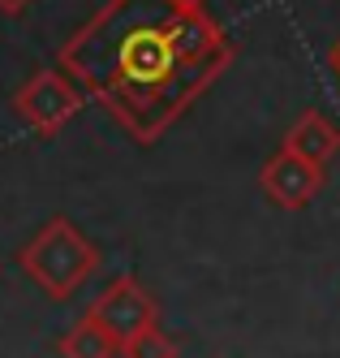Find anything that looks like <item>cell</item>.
<instances>
[{"label":"cell","mask_w":340,"mask_h":358,"mask_svg":"<svg viewBox=\"0 0 340 358\" xmlns=\"http://www.w3.org/2000/svg\"><path fill=\"white\" fill-rule=\"evenodd\" d=\"M82 99H87V91L57 65V69H35L31 78L13 91V113L22 117L26 130H35L39 138H57L65 125L82 113Z\"/></svg>","instance_id":"3"},{"label":"cell","mask_w":340,"mask_h":358,"mask_svg":"<svg viewBox=\"0 0 340 358\" xmlns=\"http://www.w3.org/2000/svg\"><path fill=\"white\" fill-rule=\"evenodd\" d=\"M121 358H177V345H172V337H164V328L155 324V328L142 332V337L129 341L121 350Z\"/></svg>","instance_id":"8"},{"label":"cell","mask_w":340,"mask_h":358,"mask_svg":"<svg viewBox=\"0 0 340 358\" xmlns=\"http://www.w3.org/2000/svg\"><path fill=\"white\" fill-rule=\"evenodd\" d=\"M181 5H194V9H202V5H207V0H181Z\"/></svg>","instance_id":"11"},{"label":"cell","mask_w":340,"mask_h":358,"mask_svg":"<svg viewBox=\"0 0 340 358\" xmlns=\"http://www.w3.org/2000/svg\"><path fill=\"white\" fill-rule=\"evenodd\" d=\"M237 48L181 0H108L57 52V65L121 130L151 147L216 87Z\"/></svg>","instance_id":"1"},{"label":"cell","mask_w":340,"mask_h":358,"mask_svg":"<svg viewBox=\"0 0 340 358\" xmlns=\"http://www.w3.org/2000/svg\"><path fill=\"white\" fill-rule=\"evenodd\" d=\"M35 0H0V13H9V17H22L26 9H31Z\"/></svg>","instance_id":"9"},{"label":"cell","mask_w":340,"mask_h":358,"mask_svg":"<svg viewBox=\"0 0 340 358\" xmlns=\"http://www.w3.org/2000/svg\"><path fill=\"white\" fill-rule=\"evenodd\" d=\"M87 315L125 350L134 337H142L147 328L160 324V306H155V298L147 294L142 280H134V276H117L112 285L91 302Z\"/></svg>","instance_id":"4"},{"label":"cell","mask_w":340,"mask_h":358,"mask_svg":"<svg viewBox=\"0 0 340 358\" xmlns=\"http://www.w3.org/2000/svg\"><path fill=\"white\" fill-rule=\"evenodd\" d=\"M57 350H61V358H117V354H121V345H117L91 315L77 320L65 337L57 341Z\"/></svg>","instance_id":"7"},{"label":"cell","mask_w":340,"mask_h":358,"mask_svg":"<svg viewBox=\"0 0 340 358\" xmlns=\"http://www.w3.org/2000/svg\"><path fill=\"white\" fill-rule=\"evenodd\" d=\"M332 69L340 73V39H336V48H332Z\"/></svg>","instance_id":"10"},{"label":"cell","mask_w":340,"mask_h":358,"mask_svg":"<svg viewBox=\"0 0 340 358\" xmlns=\"http://www.w3.org/2000/svg\"><path fill=\"white\" fill-rule=\"evenodd\" d=\"M17 264L52 302H65L69 294H77V285H87V276L99 268V246L69 216H52L39 234L17 250Z\"/></svg>","instance_id":"2"},{"label":"cell","mask_w":340,"mask_h":358,"mask_svg":"<svg viewBox=\"0 0 340 358\" xmlns=\"http://www.w3.org/2000/svg\"><path fill=\"white\" fill-rule=\"evenodd\" d=\"M258 186H263L267 203H276V208H284V212H302V208H310V203L323 194L327 164H315V160L297 156V151L280 147L276 156H267L263 173H258Z\"/></svg>","instance_id":"5"},{"label":"cell","mask_w":340,"mask_h":358,"mask_svg":"<svg viewBox=\"0 0 340 358\" xmlns=\"http://www.w3.org/2000/svg\"><path fill=\"white\" fill-rule=\"evenodd\" d=\"M284 147L297 151V156L306 160H315V164H327L340 156V130H336V121L315 113V108H306L293 125H289V134H284Z\"/></svg>","instance_id":"6"}]
</instances>
